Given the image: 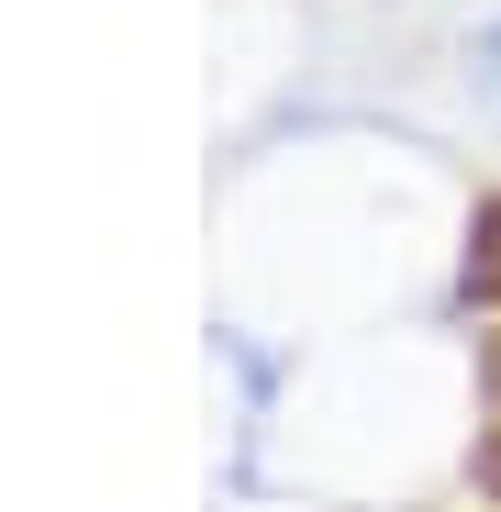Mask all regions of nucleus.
<instances>
[{
  "instance_id": "obj_1",
  "label": "nucleus",
  "mask_w": 501,
  "mask_h": 512,
  "mask_svg": "<svg viewBox=\"0 0 501 512\" xmlns=\"http://www.w3.org/2000/svg\"><path fill=\"white\" fill-rule=\"evenodd\" d=\"M479 56H490V78H501V23H490V45H479Z\"/></svg>"
}]
</instances>
